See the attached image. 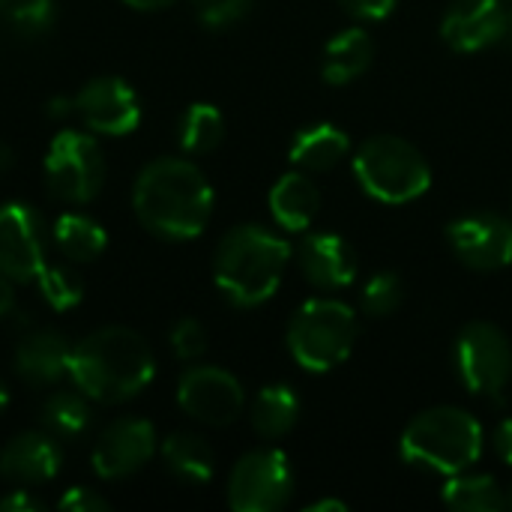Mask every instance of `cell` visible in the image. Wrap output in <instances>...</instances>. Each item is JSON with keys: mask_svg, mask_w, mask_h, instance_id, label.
Listing matches in <instances>:
<instances>
[{"mask_svg": "<svg viewBox=\"0 0 512 512\" xmlns=\"http://www.w3.org/2000/svg\"><path fill=\"white\" fill-rule=\"evenodd\" d=\"M291 258L294 249L285 237L261 225H237L216 246L213 279L228 303L252 309L279 291Z\"/></svg>", "mask_w": 512, "mask_h": 512, "instance_id": "3", "label": "cell"}, {"mask_svg": "<svg viewBox=\"0 0 512 512\" xmlns=\"http://www.w3.org/2000/svg\"><path fill=\"white\" fill-rule=\"evenodd\" d=\"M12 165H15V153L6 141H0V174H6Z\"/></svg>", "mask_w": 512, "mask_h": 512, "instance_id": "41", "label": "cell"}, {"mask_svg": "<svg viewBox=\"0 0 512 512\" xmlns=\"http://www.w3.org/2000/svg\"><path fill=\"white\" fill-rule=\"evenodd\" d=\"M162 459L183 483H210L216 471L213 447L195 432H174L162 441Z\"/></svg>", "mask_w": 512, "mask_h": 512, "instance_id": "23", "label": "cell"}, {"mask_svg": "<svg viewBox=\"0 0 512 512\" xmlns=\"http://www.w3.org/2000/svg\"><path fill=\"white\" fill-rule=\"evenodd\" d=\"M399 453L411 468L453 477L483 456V426L462 408H429L405 426Z\"/></svg>", "mask_w": 512, "mask_h": 512, "instance_id": "4", "label": "cell"}, {"mask_svg": "<svg viewBox=\"0 0 512 512\" xmlns=\"http://www.w3.org/2000/svg\"><path fill=\"white\" fill-rule=\"evenodd\" d=\"M45 510V501L30 495V489H12L0 498V512H39Z\"/></svg>", "mask_w": 512, "mask_h": 512, "instance_id": "35", "label": "cell"}, {"mask_svg": "<svg viewBox=\"0 0 512 512\" xmlns=\"http://www.w3.org/2000/svg\"><path fill=\"white\" fill-rule=\"evenodd\" d=\"M348 153H351V141H348V135L339 126H333V123H312V126H303L291 138L288 159L297 168H303V171H330Z\"/></svg>", "mask_w": 512, "mask_h": 512, "instance_id": "21", "label": "cell"}, {"mask_svg": "<svg viewBox=\"0 0 512 512\" xmlns=\"http://www.w3.org/2000/svg\"><path fill=\"white\" fill-rule=\"evenodd\" d=\"M12 285H15L12 279L0 276V318H6L15 309V288Z\"/></svg>", "mask_w": 512, "mask_h": 512, "instance_id": "38", "label": "cell"}, {"mask_svg": "<svg viewBox=\"0 0 512 512\" xmlns=\"http://www.w3.org/2000/svg\"><path fill=\"white\" fill-rule=\"evenodd\" d=\"M354 177L381 204H408L429 192L432 168L426 156L399 135H375L354 153Z\"/></svg>", "mask_w": 512, "mask_h": 512, "instance_id": "6", "label": "cell"}, {"mask_svg": "<svg viewBox=\"0 0 512 512\" xmlns=\"http://www.w3.org/2000/svg\"><path fill=\"white\" fill-rule=\"evenodd\" d=\"M63 468L60 438L48 429H33L15 435L0 450V477L15 486H42L51 483Z\"/></svg>", "mask_w": 512, "mask_h": 512, "instance_id": "16", "label": "cell"}, {"mask_svg": "<svg viewBox=\"0 0 512 512\" xmlns=\"http://www.w3.org/2000/svg\"><path fill=\"white\" fill-rule=\"evenodd\" d=\"M192 3L207 27H228L240 21L252 6V0H192Z\"/></svg>", "mask_w": 512, "mask_h": 512, "instance_id": "32", "label": "cell"}, {"mask_svg": "<svg viewBox=\"0 0 512 512\" xmlns=\"http://www.w3.org/2000/svg\"><path fill=\"white\" fill-rule=\"evenodd\" d=\"M9 3H12V0H0V15H3V9H6Z\"/></svg>", "mask_w": 512, "mask_h": 512, "instance_id": "43", "label": "cell"}, {"mask_svg": "<svg viewBox=\"0 0 512 512\" xmlns=\"http://www.w3.org/2000/svg\"><path fill=\"white\" fill-rule=\"evenodd\" d=\"M270 213L285 231H306L321 213V189L303 171H288L270 189Z\"/></svg>", "mask_w": 512, "mask_h": 512, "instance_id": "19", "label": "cell"}, {"mask_svg": "<svg viewBox=\"0 0 512 512\" xmlns=\"http://www.w3.org/2000/svg\"><path fill=\"white\" fill-rule=\"evenodd\" d=\"M9 408V390H6V384L0 381V414Z\"/></svg>", "mask_w": 512, "mask_h": 512, "instance_id": "42", "label": "cell"}, {"mask_svg": "<svg viewBox=\"0 0 512 512\" xmlns=\"http://www.w3.org/2000/svg\"><path fill=\"white\" fill-rule=\"evenodd\" d=\"M51 240L72 264H90L108 249L105 228L87 213H63L51 228Z\"/></svg>", "mask_w": 512, "mask_h": 512, "instance_id": "22", "label": "cell"}, {"mask_svg": "<svg viewBox=\"0 0 512 512\" xmlns=\"http://www.w3.org/2000/svg\"><path fill=\"white\" fill-rule=\"evenodd\" d=\"M444 504L459 512H504L510 507V495L486 474H453L441 492Z\"/></svg>", "mask_w": 512, "mask_h": 512, "instance_id": "24", "label": "cell"}, {"mask_svg": "<svg viewBox=\"0 0 512 512\" xmlns=\"http://www.w3.org/2000/svg\"><path fill=\"white\" fill-rule=\"evenodd\" d=\"M249 417H252V429L261 438H282L297 426L300 399L288 384H270L255 396Z\"/></svg>", "mask_w": 512, "mask_h": 512, "instance_id": "25", "label": "cell"}, {"mask_svg": "<svg viewBox=\"0 0 512 512\" xmlns=\"http://www.w3.org/2000/svg\"><path fill=\"white\" fill-rule=\"evenodd\" d=\"M72 348L63 333L57 330H30L18 339L12 363L18 378H24L30 387H51L60 378L69 375Z\"/></svg>", "mask_w": 512, "mask_h": 512, "instance_id": "18", "label": "cell"}, {"mask_svg": "<svg viewBox=\"0 0 512 512\" xmlns=\"http://www.w3.org/2000/svg\"><path fill=\"white\" fill-rule=\"evenodd\" d=\"M306 512H348V504H345V501H339V498H324V501L309 504Z\"/></svg>", "mask_w": 512, "mask_h": 512, "instance_id": "39", "label": "cell"}, {"mask_svg": "<svg viewBox=\"0 0 512 512\" xmlns=\"http://www.w3.org/2000/svg\"><path fill=\"white\" fill-rule=\"evenodd\" d=\"M168 342H171V351H174L180 360L192 363V360H198V357L207 351V330H204V324L195 321V318H180V321L171 327Z\"/></svg>", "mask_w": 512, "mask_h": 512, "instance_id": "31", "label": "cell"}, {"mask_svg": "<svg viewBox=\"0 0 512 512\" xmlns=\"http://www.w3.org/2000/svg\"><path fill=\"white\" fill-rule=\"evenodd\" d=\"M57 507L63 512H105L111 510V504L99 495V492H93V489H87V486H72L60 501H57Z\"/></svg>", "mask_w": 512, "mask_h": 512, "instance_id": "33", "label": "cell"}, {"mask_svg": "<svg viewBox=\"0 0 512 512\" xmlns=\"http://www.w3.org/2000/svg\"><path fill=\"white\" fill-rule=\"evenodd\" d=\"M492 444H495V453L501 456V462L512 465V417H507V420H501V423H498Z\"/></svg>", "mask_w": 512, "mask_h": 512, "instance_id": "36", "label": "cell"}, {"mask_svg": "<svg viewBox=\"0 0 512 512\" xmlns=\"http://www.w3.org/2000/svg\"><path fill=\"white\" fill-rule=\"evenodd\" d=\"M45 186L57 201L87 204L105 186V156L93 132L60 129L45 153Z\"/></svg>", "mask_w": 512, "mask_h": 512, "instance_id": "7", "label": "cell"}, {"mask_svg": "<svg viewBox=\"0 0 512 512\" xmlns=\"http://www.w3.org/2000/svg\"><path fill=\"white\" fill-rule=\"evenodd\" d=\"M294 495V468L276 447L246 453L228 477V507L234 512H276Z\"/></svg>", "mask_w": 512, "mask_h": 512, "instance_id": "8", "label": "cell"}, {"mask_svg": "<svg viewBox=\"0 0 512 512\" xmlns=\"http://www.w3.org/2000/svg\"><path fill=\"white\" fill-rule=\"evenodd\" d=\"M297 264L303 276L321 291L348 288L357 279V252L339 234H309L297 249Z\"/></svg>", "mask_w": 512, "mask_h": 512, "instance_id": "17", "label": "cell"}, {"mask_svg": "<svg viewBox=\"0 0 512 512\" xmlns=\"http://www.w3.org/2000/svg\"><path fill=\"white\" fill-rule=\"evenodd\" d=\"M456 372L477 396H498L512 378V345L489 321L468 324L456 339Z\"/></svg>", "mask_w": 512, "mask_h": 512, "instance_id": "9", "label": "cell"}, {"mask_svg": "<svg viewBox=\"0 0 512 512\" xmlns=\"http://www.w3.org/2000/svg\"><path fill=\"white\" fill-rule=\"evenodd\" d=\"M45 114L54 117V120H63V117L75 114V96H54V99L45 105Z\"/></svg>", "mask_w": 512, "mask_h": 512, "instance_id": "37", "label": "cell"}, {"mask_svg": "<svg viewBox=\"0 0 512 512\" xmlns=\"http://www.w3.org/2000/svg\"><path fill=\"white\" fill-rule=\"evenodd\" d=\"M156 447H159V438L150 420L123 417L96 438L90 462L102 480H126L150 465V459L156 456Z\"/></svg>", "mask_w": 512, "mask_h": 512, "instance_id": "14", "label": "cell"}, {"mask_svg": "<svg viewBox=\"0 0 512 512\" xmlns=\"http://www.w3.org/2000/svg\"><path fill=\"white\" fill-rule=\"evenodd\" d=\"M75 114L93 135H129L141 123V99L126 78L99 75L75 93Z\"/></svg>", "mask_w": 512, "mask_h": 512, "instance_id": "13", "label": "cell"}, {"mask_svg": "<svg viewBox=\"0 0 512 512\" xmlns=\"http://www.w3.org/2000/svg\"><path fill=\"white\" fill-rule=\"evenodd\" d=\"M225 138V117L210 102H192L177 123V141L186 153H210Z\"/></svg>", "mask_w": 512, "mask_h": 512, "instance_id": "27", "label": "cell"}, {"mask_svg": "<svg viewBox=\"0 0 512 512\" xmlns=\"http://www.w3.org/2000/svg\"><path fill=\"white\" fill-rule=\"evenodd\" d=\"M360 336L357 312L330 297L306 300L288 324V351L306 372H330L342 366Z\"/></svg>", "mask_w": 512, "mask_h": 512, "instance_id": "5", "label": "cell"}, {"mask_svg": "<svg viewBox=\"0 0 512 512\" xmlns=\"http://www.w3.org/2000/svg\"><path fill=\"white\" fill-rule=\"evenodd\" d=\"M177 405L198 423L231 426L246 405L240 381L219 366H192L177 381Z\"/></svg>", "mask_w": 512, "mask_h": 512, "instance_id": "11", "label": "cell"}, {"mask_svg": "<svg viewBox=\"0 0 512 512\" xmlns=\"http://www.w3.org/2000/svg\"><path fill=\"white\" fill-rule=\"evenodd\" d=\"M510 507H512V495H510Z\"/></svg>", "mask_w": 512, "mask_h": 512, "instance_id": "44", "label": "cell"}, {"mask_svg": "<svg viewBox=\"0 0 512 512\" xmlns=\"http://www.w3.org/2000/svg\"><path fill=\"white\" fill-rule=\"evenodd\" d=\"M48 255V228L42 213L27 201L0 204V276L36 282Z\"/></svg>", "mask_w": 512, "mask_h": 512, "instance_id": "10", "label": "cell"}, {"mask_svg": "<svg viewBox=\"0 0 512 512\" xmlns=\"http://www.w3.org/2000/svg\"><path fill=\"white\" fill-rule=\"evenodd\" d=\"M447 243L471 270H504L512 264V219L492 210L459 216L447 225Z\"/></svg>", "mask_w": 512, "mask_h": 512, "instance_id": "12", "label": "cell"}, {"mask_svg": "<svg viewBox=\"0 0 512 512\" xmlns=\"http://www.w3.org/2000/svg\"><path fill=\"white\" fill-rule=\"evenodd\" d=\"M132 210L162 240H195L213 216V186L195 162L159 156L138 171Z\"/></svg>", "mask_w": 512, "mask_h": 512, "instance_id": "1", "label": "cell"}, {"mask_svg": "<svg viewBox=\"0 0 512 512\" xmlns=\"http://www.w3.org/2000/svg\"><path fill=\"white\" fill-rule=\"evenodd\" d=\"M42 429L57 435L60 441H75L90 429V399L75 390H57L42 405Z\"/></svg>", "mask_w": 512, "mask_h": 512, "instance_id": "26", "label": "cell"}, {"mask_svg": "<svg viewBox=\"0 0 512 512\" xmlns=\"http://www.w3.org/2000/svg\"><path fill=\"white\" fill-rule=\"evenodd\" d=\"M372 57H375L372 36L363 27H348L327 42L324 60H321V75L333 87L351 84L372 66Z\"/></svg>", "mask_w": 512, "mask_h": 512, "instance_id": "20", "label": "cell"}, {"mask_svg": "<svg viewBox=\"0 0 512 512\" xmlns=\"http://www.w3.org/2000/svg\"><path fill=\"white\" fill-rule=\"evenodd\" d=\"M402 300H405V285H402V279H399L396 273H390V270L375 273V276L366 282L363 297H360L363 312L372 315V318H387V315H393V312L402 306Z\"/></svg>", "mask_w": 512, "mask_h": 512, "instance_id": "30", "label": "cell"}, {"mask_svg": "<svg viewBox=\"0 0 512 512\" xmlns=\"http://www.w3.org/2000/svg\"><path fill=\"white\" fill-rule=\"evenodd\" d=\"M72 384L99 405L129 402L156 378V357L147 339L129 327H102L72 348Z\"/></svg>", "mask_w": 512, "mask_h": 512, "instance_id": "2", "label": "cell"}, {"mask_svg": "<svg viewBox=\"0 0 512 512\" xmlns=\"http://www.w3.org/2000/svg\"><path fill=\"white\" fill-rule=\"evenodd\" d=\"M126 6H132V9H144V12H153V9H165V6H171V3H177V0H123Z\"/></svg>", "mask_w": 512, "mask_h": 512, "instance_id": "40", "label": "cell"}, {"mask_svg": "<svg viewBox=\"0 0 512 512\" xmlns=\"http://www.w3.org/2000/svg\"><path fill=\"white\" fill-rule=\"evenodd\" d=\"M39 294L54 312H69L84 300V279L69 264H48L36 276Z\"/></svg>", "mask_w": 512, "mask_h": 512, "instance_id": "29", "label": "cell"}, {"mask_svg": "<svg viewBox=\"0 0 512 512\" xmlns=\"http://www.w3.org/2000/svg\"><path fill=\"white\" fill-rule=\"evenodd\" d=\"M57 24L54 0H12L3 9V27L18 42H36Z\"/></svg>", "mask_w": 512, "mask_h": 512, "instance_id": "28", "label": "cell"}, {"mask_svg": "<svg viewBox=\"0 0 512 512\" xmlns=\"http://www.w3.org/2000/svg\"><path fill=\"white\" fill-rule=\"evenodd\" d=\"M507 30H510V12L504 0H453L441 21L444 42L459 54L483 51L501 42Z\"/></svg>", "mask_w": 512, "mask_h": 512, "instance_id": "15", "label": "cell"}, {"mask_svg": "<svg viewBox=\"0 0 512 512\" xmlns=\"http://www.w3.org/2000/svg\"><path fill=\"white\" fill-rule=\"evenodd\" d=\"M342 9L360 21H381L396 9V0H339Z\"/></svg>", "mask_w": 512, "mask_h": 512, "instance_id": "34", "label": "cell"}]
</instances>
